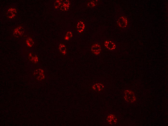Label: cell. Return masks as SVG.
<instances>
[{
	"mask_svg": "<svg viewBox=\"0 0 168 126\" xmlns=\"http://www.w3.org/2000/svg\"><path fill=\"white\" fill-rule=\"evenodd\" d=\"M116 27L122 32L129 29L131 25V22L129 18L122 12L119 13L115 21Z\"/></svg>",
	"mask_w": 168,
	"mask_h": 126,
	"instance_id": "6da1fadb",
	"label": "cell"
},
{
	"mask_svg": "<svg viewBox=\"0 0 168 126\" xmlns=\"http://www.w3.org/2000/svg\"><path fill=\"white\" fill-rule=\"evenodd\" d=\"M102 50L112 53H117L119 50L120 45L118 43L112 39L104 37L100 41Z\"/></svg>",
	"mask_w": 168,
	"mask_h": 126,
	"instance_id": "7a4b0ae2",
	"label": "cell"
},
{
	"mask_svg": "<svg viewBox=\"0 0 168 126\" xmlns=\"http://www.w3.org/2000/svg\"><path fill=\"white\" fill-rule=\"evenodd\" d=\"M120 115L117 112L110 111L105 112L103 121L107 126H116L118 125Z\"/></svg>",
	"mask_w": 168,
	"mask_h": 126,
	"instance_id": "3957f363",
	"label": "cell"
},
{
	"mask_svg": "<svg viewBox=\"0 0 168 126\" xmlns=\"http://www.w3.org/2000/svg\"><path fill=\"white\" fill-rule=\"evenodd\" d=\"M106 87L105 82L97 80L91 84L89 87V89L92 93L97 94H100L104 93Z\"/></svg>",
	"mask_w": 168,
	"mask_h": 126,
	"instance_id": "277c9868",
	"label": "cell"
},
{
	"mask_svg": "<svg viewBox=\"0 0 168 126\" xmlns=\"http://www.w3.org/2000/svg\"><path fill=\"white\" fill-rule=\"evenodd\" d=\"M23 48L25 52L32 50L35 45L34 40L33 37L30 34H26L23 37Z\"/></svg>",
	"mask_w": 168,
	"mask_h": 126,
	"instance_id": "5b68a950",
	"label": "cell"
},
{
	"mask_svg": "<svg viewBox=\"0 0 168 126\" xmlns=\"http://www.w3.org/2000/svg\"><path fill=\"white\" fill-rule=\"evenodd\" d=\"M122 94L124 102L129 104L134 103L137 101V97L135 93L133 91L129 89H125Z\"/></svg>",
	"mask_w": 168,
	"mask_h": 126,
	"instance_id": "8992f818",
	"label": "cell"
},
{
	"mask_svg": "<svg viewBox=\"0 0 168 126\" xmlns=\"http://www.w3.org/2000/svg\"><path fill=\"white\" fill-rule=\"evenodd\" d=\"M90 50L91 53L95 56H100L102 50L100 42L98 41L93 42L91 44Z\"/></svg>",
	"mask_w": 168,
	"mask_h": 126,
	"instance_id": "52a82bcc",
	"label": "cell"
},
{
	"mask_svg": "<svg viewBox=\"0 0 168 126\" xmlns=\"http://www.w3.org/2000/svg\"><path fill=\"white\" fill-rule=\"evenodd\" d=\"M24 26L22 25H17L13 29L12 36L15 38H23L26 34Z\"/></svg>",
	"mask_w": 168,
	"mask_h": 126,
	"instance_id": "ba28073f",
	"label": "cell"
},
{
	"mask_svg": "<svg viewBox=\"0 0 168 126\" xmlns=\"http://www.w3.org/2000/svg\"><path fill=\"white\" fill-rule=\"evenodd\" d=\"M26 53L27 61L34 66H38L39 60L37 55L32 50H29Z\"/></svg>",
	"mask_w": 168,
	"mask_h": 126,
	"instance_id": "9c48e42d",
	"label": "cell"
},
{
	"mask_svg": "<svg viewBox=\"0 0 168 126\" xmlns=\"http://www.w3.org/2000/svg\"><path fill=\"white\" fill-rule=\"evenodd\" d=\"M18 14V11L16 7L14 6L11 5L7 8L6 12L7 18L10 19L14 18Z\"/></svg>",
	"mask_w": 168,
	"mask_h": 126,
	"instance_id": "30bf717a",
	"label": "cell"
},
{
	"mask_svg": "<svg viewBox=\"0 0 168 126\" xmlns=\"http://www.w3.org/2000/svg\"><path fill=\"white\" fill-rule=\"evenodd\" d=\"M86 27V24L83 20H77L76 23V28L77 35H80L84 32Z\"/></svg>",
	"mask_w": 168,
	"mask_h": 126,
	"instance_id": "8fae6325",
	"label": "cell"
},
{
	"mask_svg": "<svg viewBox=\"0 0 168 126\" xmlns=\"http://www.w3.org/2000/svg\"><path fill=\"white\" fill-rule=\"evenodd\" d=\"M58 49L61 55L63 56L66 55L67 53V48L66 45L63 42H60L58 44Z\"/></svg>",
	"mask_w": 168,
	"mask_h": 126,
	"instance_id": "7c38bea8",
	"label": "cell"
},
{
	"mask_svg": "<svg viewBox=\"0 0 168 126\" xmlns=\"http://www.w3.org/2000/svg\"><path fill=\"white\" fill-rule=\"evenodd\" d=\"M99 0H89L86 3V6L89 8H94L97 7L100 4Z\"/></svg>",
	"mask_w": 168,
	"mask_h": 126,
	"instance_id": "4fadbf2b",
	"label": "cell"
},
{
	"mask_svg": "<svg viewBox=\"0 0 168 126\" xmlns=\"http://www.w3.org/2000/svg\"><path fill=\"white\" fill-rule=\"evenodd\" d=\"M70 3V0H65L63 3L60 8L61 11L66 12L69 9Z\"/></svg>",
	"mask_w": 168,
	"mask_h": 126,
	"instance_id": "5bb4252c",
	"label": "cell"
},
{
	"mask_svg": "<svg viewBox=\"0 0 168 126\" xmlns=\"http://www.w3.org/2000/svg\"><path fill=\"white\" fill-rule=\"evenodd\" d=\"M45 70L42 68L36 66L33 71L32 76L33 77L35 78L40 74L45 73Z\"/></svg>",
	"mask_w": 168,
	"mask_h": 126,
	"instance_id": "9a60e30c",
	"label": "cell"
},
{
	"mask_svg": "<svg viewBox=\"0 0 168 126\" xmlns=\"http://www.w3.org/2000/svg\"><path fill=\"white\" fill-rule=\"evenodd\" d=\"M73 35L72 32L71 31H67L63 36V41L65 42L69 41L72 38Z\"/></svg>",
	"mask_w": 168,
	"mask_h": 126,
	"instance_id": "2e32d148",
	"label": "cell"
},
{
	"mask_svg": "<svg viewBox=\"0 0 168 126\" xmlns=\"http://www.w3.org/2000/svg\"><path fill=\"white\" fill-rule=\"evenodd\" d=\"M46 78L45 73H41L35 77V81L41 82L45 79Z\"/></svg>",
	"mask_w": 168,
	"mask_h": 126,
	"instance_id": "e0dca14e",
	"label": "cell"
},
{
	"mask_svg": "<svg viewBox=\"0 0 168 126\" xmlns=\"http://www.w3.org/2000/svg\"><path fill=\"white\" fill-rule=\"evenodd\" d=\"M62 0H56L54 3V9L56 10H58L60 8L63 3Z\"/></svg>",
	"mask_w": 168,
	"mask_h": 126,
	"instance_id": "ac0fdd59",
	"label": "cell"
}]
</instances>
